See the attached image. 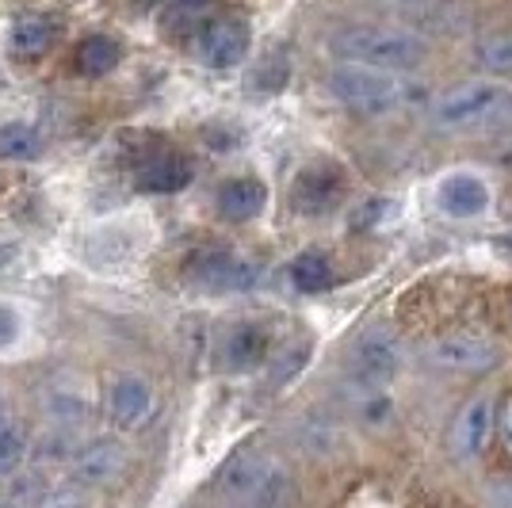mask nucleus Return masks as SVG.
I'll list each match as a JSON object with an SVG mask.
<instances>
[{
	"mask_svg": "<svg viewBox=\"0 0 512 508\" xmlns=\"http://www.w3.org/2000/svg\"><path fill=\"white\" fill-rule=\"evenodd\" d=\"M329 54L337 62L402 73V69H417V65L425 62V43L417 35H409V31H398V27L356 23V27H341L329 39Z\"/></svg>",
	"mask_w": 512,
	"mask_h": 508,
	"instance_id": "f257e3e1",
	"label": "nucleus"
},
{
	"mask_svg": "<svg viewBox=\"0 0 512 508\" xmlns=\"http://www.w3.org/2000/svg\"><path fill=\"white\" fill-rule=\"evenodd\" d=\"M218 493L234 505H287L295 497L287 466L264 451H241L218 474Z\"/></svg>",
	"mask_w": 512,
	"mask_h": 508,
	"instance_id": "f03ea898",
	"label": "nucleus"
},
{
	"mask_svg": "<svg viewBox=\"0 0 512 508\" xmlns=\"http://www.w3.org/2000/svg\"><path fill=\"white\" fill-rule=\"evenodd\" d=\"M505 119H512V88L501 81H470L432 104V127L440 130L497 127Z\"/></svg>",
	"mask_w": 512,
	"mask_h": 508,
	"instance_id": "7ed1b4c3",
	"label": "nucleus"
},
{
	"mask_svg": "<svg viewBox=\"0 0 512 508\" xmlns=\"http://www.w3.org/2000/svg\"><path fill=\"white\" fill-rule=\"evenodd\" d=\"M329 92H333L337 104L367 111V115L390 111V107H398L406 100V85L390 69H371V65L352 62H341L329 73Z\"/></svg>",
	"mask_w": 512,
	"mask_h": 508,
	"instance_id": "20e7f679",
	"label": "nucleus"
},
{
	"mask_svg": "<svg viewBox=\"0 0 512 508\" xmlns=\"http://www.w3.org/2000/svg\"><path fill=\"white\" fill-rule=\"evenodd\" d=\"M402 340L390 325H367L348 352V379L360 390H383L402 371Z\"/></svg>",
	"mask_w": 512,
	"mask_h": 508,
	"instance_id": "39448f33",
	"label": "nucleus"
},
{
	"mask_svg": "<svg viewBox=\"0 0 512 508\" xmlns=\"http://www.w3.org/2000/svg\"><path fill=\"white\" fill-rule=\"evenodd\" d=\"M260 264L234 249H199L188 260V283L207 295H241L260 283Z\"/></svg>",
	"mask_w": 512,
	"mask_h": 508,
	"instance_id": "423d86ee",
	"label": "nucleus"
},
{
	"mask_svg": "<svg viewBox=\"0 0 512 508\" xmlns=\"http://www.w3.org/2000/svg\"><path fill=\"white\" fill-rule=\"evenodd\" d=\"M188 46H192V54L207 69H234V65H241L249 58L253 31H249V23L241 20V16L218 12L214 20H207L199 27V35Z\"/></svg>",
	"mask_w": 512,
	"mask_h": 508,
	"instance_id": "0eeeda50",
	"label": "nucleus"
},
{
	"mask_svg": "<svg viewBox=\"0 0 512 508\" xmlns=\"http://www.w3.org/2000/svg\"><path fill=\"white\" fill-rule=\"evenodd\" d=\"M497 360H501V348L478 333H448L425 344V363L448 375H482L497 367Z\"/></svg>",
	"mask_w": 512,
	"mask_h": 508,
	"instance_id": "6e6552de",
	"label": "nucleus"
},
{
	"mask_svg": "<svg viewBox=\"0 0 512 508\" xmlns=\"http://www.w3.org/2000/svg\"><path fill=\"white\" fill-rule=\"evenodd\" d=\"M348 195V176L341 165H306L291 184V207L306 218H321V214H333Z\"/></svg>",
	"mask_w": 512,
	"mask_h": 508,
	"instance_id": "1a4fd4ad",
	"label": "nucleus"
},
{
	"mask_svg": "<svg viewBox=\"0 0 512 508\" xmlns=\"http://www.w3.org/2000/svg\"><path fill=\"white\" fill-rule=\"evenodd\" d=\"M107 421L123 432H134L153 417V386L142 375H115L104 394Z\"/></svg>",
	"mask_w": 512,
	"mask_h": 508,
	"instance_id": "9d476101",
	"label": "nucleus"
},
{
	"mask_svg": "<svg viewBox=\"0 0 512 508\" xmlns=\"http://www.w3.org/2000/svg\"><path fill=\"white\" fill-rule=\"evenodd\" d=\"M127 470V447L119 440H92L69 455V474L77 486H111Z\"/></svg>",
	"mask_w": 512,
	"mask_h": 508,
	"instance_id": "9b49d317",
	"label": "nucleus"
},
{
	"mask_svg": "<svg viewBox=\"0 0 512 508\" xmlns=\"http://www.w3.org/2000/svg\"><path fill=\"white\" fill-rule=\"evenodd\" d=\"M192 161L176 149H153L134 165V188L146 195H176L192 184Z\"/></svg>",
	"mask_w": 512,
	"mask_h": 508,
	"instance_id": "f8f14e48",
	"label": "nucleus"
},
{
	"mask_svg": "<svg viewBox=\"0 0 512 508\" xmlns=\"http://www.w3.org/2000/svg\"><path fill=\"white\" fill-rule=\"evenodd\" d=\"M58 39H62V20L54 12H23L8 27V43L4 46L16 62H39L54 50Z\"/></svg>",
	"mask_w": 512,
	"mask_h": 508,
	"instance_id": "ddd939ff",
	"label": "nucleus"
},
{
	"mask_svg": "<svg viewBox=\"0 0 512 508\" xmlns=\"http://www.w3.org/2000/svg\"><path fill=\"white\" fill-rule=\"evenodd\" d=\"M490 432H493V402L490 398H470L459 417L451 424V455L459 463H474L486 444H490Z\"/></svg>",
	"mask_w": 512,
	"mask_h": 508,
	"instance_id": "4468645a",
	"label": "nucleus"
},
{
	"mask_svg": "<svg viewBox=\"0 0 512 508\" xmlns=\"http://www.w3.org/2000/svg\"><path fill=\"white\" fill-rule=\"evenodd\" d=\"M436 203H440V211L448 214V218H482V214L490 211L493 195H490V184L482 176H474V172H451V176L440 180V188H436Z\"/></svg>",
	"mask_w": 512,
	"mask_h": 508,
	"instance_id": "2eb2a0df",
	"label": "nucleus"
},
{
	"mask_svg": "<svg viewBox=\"0 0 512 508\" xmlns=\"http://www.w3.org/2000/svg\"><path fill=\"white\" fill-rule=\"evenodd\" d=\"M268 356H272V337H268V329L256 325V321H241V325H234V329L222 337V367L234 371V375L256 371Z\"/></svg>",
	"mask_w": 512,
	"mask_h": 508,
	"instance_id": "dca6fc26",
	"label": "nucleus"
},
{
	"mask_svg": "<svg viewBox=\"0 0 512 508\" xmlns=\"http://www.w3.org/2000/svg\"><path fill=\"white\" fill-rule=\"evenodd\" d=\"M214 203L226 222H253L256 214L268 207V184L256 176H234L218 188Z\"/></svg>",
	"mask_w": 512,
	"mask_h": 508,
	"instance_id": "f3484780",
	"label": "nucleus"
},
{
	"mask_svg": "<svg viewBox=\"0 0 512 508\" xmlns=\"http://www.w3.org/2000/svg\"><path fill=\"white\" fill-rule=\"evenodd\" d=\"M43 413L50 428H65V432H77L92 413L85 386H73V382H50L43 394Z\"/></svg>",
	"mask_w": 512,
	"mask_h": 508,
	"instance_id": "a211bd4d",
	"label": "nucleus"
},
{
	"mask_svg": "<svg viewBox=\"0 0 512 508\" xmlns=\"http://www.w3.org/2000/svg\"><path fill=\"white\" fill-rule=\"evenodd\" d=\"M222 12L218 0H169L161 12V35L172 43H192L199 27Z\"/></svg>",
	"mask_w": 512,
	"mask_h": 508,
	"instance_id": "6ab92c4d",
	"label": "nucleus"
},
{
	"mask_svg": "<svg viewBox=\"0 0 512 508\" xmlns=\"http://www.w3.org/2000/svg\"><path fill=\"white\" fill-rule=\"evenodd\" d=\"M119 62H123V46L111 35H85L73 50V69L88 81H100L107 73H115Z\"/></svg>",
	"mask_w": 512,
	"mask_h": 508,
	"instance_id": "aec40b11",
	"label": "nucleus"
},
{
	"mask_svg": "<svg viewBox=\"0 0 512 508\" xmlns=\"http://www.w3.org/2000/svg\"><path fill=\"white\" fill-rule=\"evenodd\" d=\"M291 283H295V291L302 295H321V291H329L333 283H337V272H333V260L318 249H306L291 260Z\"/></svg>",
	"mask_w": 512,
	"mask_h": 508,
	"instance_id": "412c9836",
	"label": "nucleus"
},
{
	"mask_svg": "<svg viewBox=\"0 0 512 508\" xmlns=\"http://www.w3.org/2000/svg\"><path fill=\"white\" fill-rule=\"evenodd\" d=\"M43 134L31 127V123H4L0 127V161H35L43 157Z\"/></svg>",
	"mask_w": 512,
	"mask_h": 508,
	"instance_id": "4be33fe9",
	"label": "nucleus"
},
{
	"mask_svg": "<svg viewBox=\"0 0 512 508\" xmlns=\"http://www.w3.org/2000/svg\"><path fill=\"white\" fill-rule=\"evenodd\" d=\"M27 455H31V440H27L23 424L0 417V478L16 474L27 463Z\"/></svg>",
	"mask_w": 512,
	"mask_h": 508,
	"instance_id": "5701e85b",
	"label": "nucleus"
},
{
	"mask_svg": "<svg viewBox=\"0 0 512 508\" xmlns=\"http://www.w3.org/2000/svg\"><path fill=\"white\" fill-rule=\"evenodd\" d=\"M394 218H398V199H363V203H356V211L348 214V226L367 233L394 222Z\"/></svg>",
	"mask_w": 512,
	"mask_h": 508,
	"instance_id": "b1692460",
	"label": "nucleus"
},
{
	"mask_svg": "<svg viewBox=\"0 0 512 508\" xmlns=\"http://www.w3.org/2000/svg\"><path fill=\"white\" fill-rule=\"evenodd\" d=\"M478 62L490 69L493 77H512V35H497L478 46Z\"/></svg>",
	"mask_w": 512,
	"mask_h": 508,
	"instance_id": "393cba45",
	"label": "nucleus"
},
{
	"mask_svg": "<svg viewBox=\"0 0 512 508\" xmlns=\"http://www.w3.org/2000/svg\"><path fill=\"white\" fill-rule=\"evenodd\" d=\"M23 337V318L16 306L0 302V352H12Z\"/></svg>",
	"mask_w": 512,
	"mask_h": 508,
	"instance_id": "a878e982",
	"label": "nucleus"
},
{
	"mask_svg": "<svg viewBox=\"0 0 512 508\" xmlns=\"http://www.w3.org/2000/svg\"><path fill=\"white\" fill-rule=\"evenodd\" d=\"M501 440L512 451V402H505V409H501Z\"/></svg>",
	"mask_w": 512,
	"mask_h": 508,
	"instance_id": "bb28decb",
	"label": "nucleus"
},
{
	"mask_svg": "<svg viewBox=\"0 0 512 508\" xmlns=\"http://www.w3.org/2000/svg\"><path fill=\"white\" fill-rule=\"evenodd\" d=\"M493 249H497L501 256H509V260H512V233H505V237H501V241H497Z\"/></svg>",
	"mask_w": 512,
	"mask_h": 508,
	"instance_id": "cd10ccee",
	"label": "nucleus"
},
{
	"mask_svg": "<svg viewBox=\"0 0 512 508\" xmlns=\"http://www.w3.org/2000/svg\"><path fill=\"white\" fill-rule=\"evenodd\" d=\"M134 8H142V12H150V8H161V4H169V0H130Z\"/></svg>",
	"mask_w": 512,
	"mask_h": 508,
	"instance_id": "c85d7f7f",
	"label": "nucleus"
},
{
	"mask_svg": "<svg viewBox=\"0 0 512 508\" xmlns=\"http://www.w3.org/2000/svg\"><path fill=\"white\" fill-rule=\"evenodd\" d=\"M383 4H421V0H383Z\"/></svg>",
	"mask_w": 512,
	"mask_h": 508,
	"instance_id": "c756f323",
	"label": "nucleus"
},
{
	"mask_svg": "<svg viewBox=\"0 0 512 508\" xmlns=\"http://www.w3.org/2000/svg\"><path fill=\"white\" fill-rule=\"evenodd\" d=\"M0 417H4V398H0Z\"/></svg>",
	"mask_w": 512,
	"mask_h": 508,
	"instance_id": "7c9ffc66",
	"label": "nucleus"
},
{
	"mask_svg": "<svg viewBox=\"0 0 512 508\" xmlns=\"http://www.w3.org/2000/svg\"><path fill=\"white\" fill-rule=\"evenodd\" d=\"M505 497H512V493H505Z\"/></svg>",
	"mask_w": 512,
	"mask_h": 508,
	"instance_id": "2f4dec72",
	"label": "nucleus"
}]
</instances>
